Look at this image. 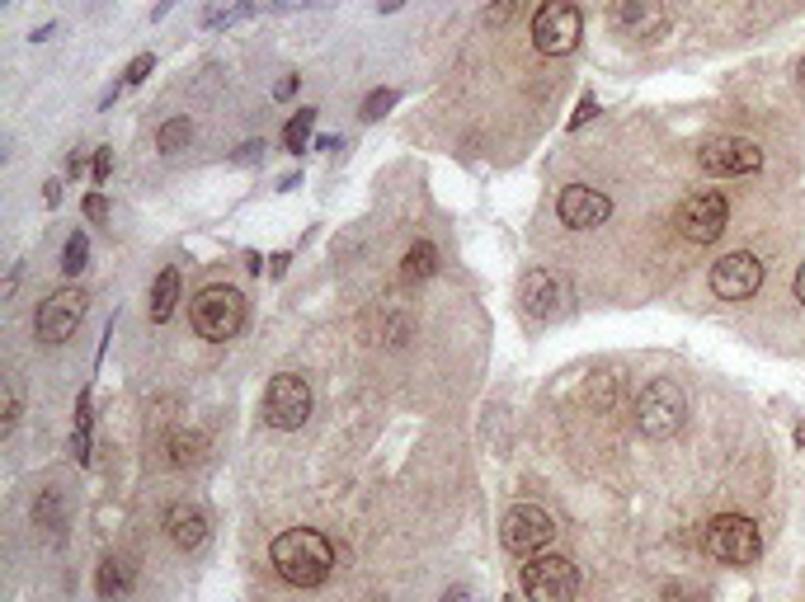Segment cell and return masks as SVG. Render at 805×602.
Returning <instances> with one entry per match:
<instances>
[{
  "instance_id": "1",
  "label": "cell",
  "mask_w": 805,
  "mask_h": 602,
  "mask_svg": "<svg viewBox=\"0 0 805 602\" xmlns=\"http://www.w3.org/2000/svg\"><path fill=\"white\" fill-rule=\"evenodd\" d=\"M269 560L292 589H321L330 579V570H335V546H330L316 527H292V533L273 537Z\"/></svg>"
},
{
  "instance_id": "2",
  "label": "cell",
  "mask_w": 805,
  "mask_h": 602,
  "mask_svg": "<svg viewBox=\"0 0 805 602\" xmlns=\"http://www.w3.org/2000/svg\"><path fill=\"white\" fill-rule=\"evenodd\" d=\"M684 419H688V396H684V386H678V381L655 377V381L641 386V396H636V429L645 438H674L678 429H684Z\"/></svg>"
},
{
  "instance_id": "3",
  "label": "cell",
  "mask_w": 805,
  "mask_h": 602,
  "mask_svg": "<svg viewBox=\"0 0 805 602\" xmlns=\"http://www.w3.org/2000/svg\"><path fill=\"white\" fill-rule=\"evenodd\" d=\"M702 546H707V556H716L721 565H754L759 551H763V537H759V523L754 518L721 513V518L707 523Z\"/></svg>"
},
{
  "instance_id": "4",
  "label": "cell",
  "mask_w": 805,
  "mask_h": 602,
  "mask_svg": "<svg viewBox=\"0 0 805 602\" xmlns=\"http://www.w3.org/2000/svg\"><path fill=\"white\" fill-rule=\"evenodd\" d=\"M194 330L203 334L207 344H226L236 340L240 325H245V297L236 288H203L194 297Z\"/></svg>"
},
{
  "instance_id": "5",
  "label": "cell",
  "mask_w": 805,
  "mask_h": 602,
  "mask_svg": "<svg viewBox=\"0 0 805 602\" xmlns=\"http://www.w3.org/2000/svg\"><path fill=\"white\" fill-rule=\"evenodd\" d=\"M580 33H584V14L575 0H547L533 14V47L541 57H566V52H575L580 47Z\"/></svg>"
},
{
  "instance_id": "6",
  "label": "cell",
  "mask_w": 805,
  "mask_h": 602,
  "mask_svg": "<svg viewBox=\"0 0 805 602\" xmlns=\"http://www.w3.org/2000/svg\"><path fill=\"white\" fill-rule=\"evenodd\" d=\"M726 222H730V203H726L721 189L693 193V198L678 203V217H674L678 236H684L688 245H716L726 236Z\"/></svg>"
},
{
  "instance_id": "7",
  "label": "cell",
  "mask_w": 805,
  "mask_h": 602,
  "mask_svg": "<svg viewBox=\"0 0 805 602\" xmlns=\"http://www.w3.org/2000/svg\"><path fill=\"white\" fill-rule=\"evenodd\" d=\"M500 537H504V551L509 556L533 560L537 551H547L556 541V518L541 504H514L500 523Z\"/></svg>"
},
{
  "instance_id": "8",
  "label": "cell",
  "mask_w": 805,
  "mask_h": 602,
  "mask_svg": "<svg viewBox=\"0 0 805 602\" xmlns=\"http://www.w3.org/2000/svg\"><path fill=\"white\" fill-rule=\"evenodd\" d=\"M518 583L528 593V602H575V593H580V570L566 556H533L523 565Z\"/></svg>"
},
{
  "instance_id": "9",
  "label": "cell",
  "mask_w": 805,
  "mask_h": 602,
  "mask_svg": "<svg viewBox=\"0 0 805 602\" xmlns=\"http://www.w3.org/2000/svg\"><path fill=\"white\" fill-rule=\"evenodd\" d=\"M311 419V386L307 377H297V372H278V377L265 386V423L269 429H302Z\"/></svg>"
},
{
  "instance_id": "10",
  "label": "cell",
  "mask_w": 805,
  "mask_h": 602,
  "mask_svg": "<svg viewBox=\"0 0 805 602\" xmlns=\"http://www.w3.org/2000/svg\"><path fill=\"white\" fill-rule=\"evenodd\" d=\"M697 165L716 174V180H744V174H754L763 165V147L749 137H716L697 151Z\"/></svg>"
},
{
  "instance_id": "11",
  "label": "cell",
  "mask_w": 805,
  "mask_h": 602,
  "mask_svg": "<svg viewBox=\"0 0 805 602\" xmlns=\"http://www.w3.org/2000/svg\"><path fill=\"white\" fill-rule=\"evenodd\" d=\"M85 292L80 288H62V292H52L47 301H43V311H39V321H33V334H39L43 344H66L76 334V325L85 321Z\"/></svg>"
},
{
  "instance_id": "12",
  "label": "cell",
  "mask_w": 805,
  "mask_h": 602,
  "mask_svg": "<svg viewBox=\"0 0 805 602\" xmlns=\"http://www.w3.org/2000/svg\"><path fill=\"white\" fill-rule=\"evenodd\" d=\"M763 288V259L749 250H734L711 269V292L721 301H749Z\"/></svg>"
},
{
  "instance_id": "13",
  "label": "cell",
  "mask_w": 805,
  "mask_h": 602,
  "mask_svg": "<svg viewBox=\"0 0 805 602\" xmlns=\"http://www.w3.org/2000/svg\"><path fill=\"white\" fill-rule=\"evenodd\" d=\"M556 217L570 232H593V226H603L612 217V198L589 184H566L561 198H556Z\"/></svg>"
},
{
  "instance_id": "14",
  "label": "cell",
  "mask_w": 805,
  "mask_h": 602,
  "mask_svg": "<svg viewBox=\"0 0 805 602\" xmlns=\"http://www.w3.org/2000/svg\"><path fill=\"white\" fill-rule=\"evenodd\" d=\"M612 24L622 39L655 43L669 29V14H664V0H612Z\"/></svg>"
},
{
  "instance_id": "15",
  "label": "cell",
  "mask_w": 805,
  "mask_h": 602,
  "mask_svg": "<svg viewBox=\"0 0 805 602\" xmlns=\"http://www.w3.org/2000/svg\"><path fill=\"white\" fill-rule=\"evenodd\" d=\"M518 307H523V321L547 325L551 315L561 311V282H556L547 269H528L518 282Z\"/></svg>"
},
{
  "instance_id": "16",
  "label": "cell",
  "mask_w": 805,
  "mask_h": 602,
  "mask_svg": "<svg viewBox=\"0 0 805 602\" xmlns=\"http://www.w3.org/2000/svg\"><path fill=\"white\" fill-rule=\"evenodd\" d=\"M165 533H170V541L180 546V551H198V546L207 541V513L198 504H189V499L170 504L165 508Z\"/></svg>"
},
{
  "instance_id": "17",
  "label": "cell",
  "mask_w": 805,
  "mask_h": 602,
  "mask_svg": "<svg viewBox=\"0 0 805 602\" xmlns=\"http://www.w3.org/2000/svg\"><path fill=\"white\" fill-rule=\"evenodd\" d=\"M174 301H180V269H161V273H155L151 301H147V311H151L155 325H165L174 315Z\"/></svg>"
},
{
  "instance_id": "18",
  "label": "cell",
  "mask_w": 805,
  "mask_h": 602,
  "mask_svg": "<svg viewBox=\"0 0 805 602\" xmlns=\"http://www.w3.org/2000/svg\"><path fill=\"white\" fill-rule=\"evenodd\" d=\"M95 583H99V598L104 602H122V593L132 589V565H122V560L109 556V560L99 565V579Z\"/></svg>"
},
{
  "instance_id": "19",
  "label": "cell",
  "mask_w": 805,
  "mask_h": 602,
  "mask_svg": "<svg viewBox=\"0 0 805 602\" xmlns=\"http://www.w3.org/2000/svg\"><path fill=\"white\" fill-rule=\"evenodd\" d=\"M265 10V0H236V6H213L203 10V29H232V24H245Z\"/></svg>"
},
{
  "instance_id": "20",
  "label": "cell",
  "mask_w": 805,
  "mask_h": 602,
  "mask_svg": "<svg viewBox=\"0 0 805 602\" xmlns=\"http://www.w3.org/2000/svg\"><path fill=\"white\" fill-rule=\"evenodd\" d=\"M90 419H95V415H90V386H85V391H80V405H76V429H72V456H76L80 466L90 462Z\"/></svg>"
},
{
  "instance_id": "21",
  "label": "cell",
  "mask_w": 805,
  "mask_h": 602,
  "mask_svg": "<svg viewBox=\"0 0 805 602\" xmlns=\"http://www.w3.org/2000/svg\"><path fill=\"white\" fill-rule=\"evenodd\" d=\"M316 118H321V109H297V114L288 118V128H283V147H288L292 155H302V151H307L311 128H316Z\"/></svg>"
},
{
  "instance_id": "22",
  "label": "cell",
  "mask_w": 805,
  "mask_h": 602,
  "mask_svg": "<svg viewBox=\"0 0 805 602\" xmlns=\"http://www.w3.org/2000/svg\"><path fill=\"white\" fill-rule=\"evenodd\" d=\"M189 141H194V122H189V118H170V122H161V132H155V147H161V155L184 151Z\"/></svg>"
},
{
  "instance_id": "23",
  "label": "cell",
  "mask_w": 805,
  "mask_h": 602,
  "mask_svg": "<svg viewBox=\"0 0 805 602\" xmlns=\"http://www.w3.org/2000/svg\"><path fill=\"white\" fill-rule=\"evenodd\" d=\"M85 264H90V236L72 232V236H66V245H62V273L76 278V273H85Z\"/></svg>"
},
{
  "instance_id": "24",
  "label": "cell",
  "mask_w": 805,
  "mask_h": 602,
  "mask_svg": "<svg viewBox=\"0 0 805 602\" xmlns=\"http://www.w3.org/2000/svg\"><path fill=\"white\" fill-rule=\"evenodd\" d=\"M433 269H439V250L429 240H415L406 250V278H433Z\"/></svg>"
},
{
  "instance_id": "25",
  "label": "cell",
  "mask_w": 805,
  "mask_h": 602,
  "mask_svg": "<svg viewBox=\"0 0 805 602\" xmlns=\"http://www.w3.org/2000/svg\"><path fill=\"white\" fill-rule=\"evenodd\" d=\"M203 433H174L170 438V462L174 466H194V462H203Z\"/></svg>"
},
{
  "instance_id": "26",
  "label": "cell",
  "mask_w": 805,
  "mask_h": 602,
  "mask_svg": "<svg viewBox=\"0 0 805 602\" xmlns=\"http://www.w3.org/2000/svg\"><path fill=\"white\" fill-rule=\"evenodd\" d=\"M518 14H523V0H490L481 20H485V29H504V24H514Z\"/></svg>"
},
{
  "instance_id": "27",
  "label": "cell",
  "mask_w": 805,
  "mask_h": 602,
  "mask_svg": "<svg viewBox=\"0 0 805 602\" xmlns=\"http://www.w3.org/2000/svg\"><path fill=\"white\" fill-rule=\"evenodd\" d=\"M396 99H400L396 90H373V95H367V99H363V109H358V118H363V122H377V118H387V114L396 109Z\"/></svg>"
},
{
  "instance_id": "28",
  "label": "cell",
  "mask_w": 805,
  "mask_h": 602,
  "mask_svg": "<svg viewBox=\"0 0 805 602\" xmlns=\"http://www.w3.org/2000/svg\"><path fill=\"white\" fill-rule=\"evenodd\" d=\"M33 523H39V527H52V533L62 527V499H57V490H47L43 504H33Z\"/></svg>"
},
{
  "instance_id": "29",
  "label": "cell",
  "mask_w": 805,
  "mask_h": 602,
  "mask_svg": "<svg viewBox=\"0 0 805 602\" xmlns=\"http://www.w3.org/2000/svg\"><path fill=\"white\" fill-rule=\"evenodd\" d=\"M151 71H155V57H151V52H142V57H132L128 71H122V85H142Z\"/></svg>"
},
{
  "instance_id": "30",
  "label": "cell",
  "mask_w": 805,
  "mask_h": 602,
  "mask_svg": "<svg viewBox=\"0 0 805 602\" xmlns=\"http://www.w3.org/2000/svg\"><path fill=\"white\" fill-rule=\"evenodd\" d=\"M335 0H265V10H278V14H292V10H330Z\"/></svg>"
},
{
  "instance_id": "31",
  "label": "cell",
  "mask_w": 805,
  "mask_h": 602,
  "mask_svg": "<svg viewBox=\"0 0 805 602\" xmlns=\"http://www.w3.org/2000/svg\"><path fill=\"white\" fill-rule=\"evenodd\" d=\"M265 151H269V141L255 137V141H245V147L232 155V165H259V161H265Z\"/></svg>"
},
{
  "instance_id": "32",
  "label": "cell",
  "mask_w": 805,
  "mask_h": 602,
  "mask_svg": "<svg viewBox=\"0 0 805 602\" xmlns=\"http://www.w3.org/2000/svg\"><path fill=\"white\" fill-rule=\"evenodd\" d=\"M593 114H599V99H593V95H584V99H580V109L570 114V132H580L584 122H593Z\"/></svg>"
},
{
  "instance_id": "33",
  "label": "cell",
  "mask_w": 805,
  "mask_h": 602,
  "mask_svg": "<svg viewBox=\"0 0 805 602\" xmlns=\"http://www.w3.org/2000/svg\"><path fill=\"white\" fill-rule=\"evenodd\" d=\"M109 174H114V147H99L95 151V184H109Z\"/></svg>"
},
{
  "instance_id": "34",
  "label": "cell",
  "mask_w": 805,
  "mask_h": 602,
  "mask_svg": "<svg viewBox=\"0 0 805 602\" xmlns=\"http://www.w3.org/2000/svg\"><path fill=\"white\" fill-rule=\"evenodd\" d=\"M85 217L104 222V217H109V198H104V193H90V198H85Z\"/></svg>"
},
{
  "instance_id": "35",
  "label": "cell",
  "mask_w": 805,
  "mask_h": 602,
  "mask_svg": "<svg viewBox=\"0 0 805 602\" xmlns=\"http://www.w3.org/2000/svg\"><path fill=\"white\" fill-rule=\"evenodd\" d=\"M297 85H302V76H283V80L273 85V99H292V95H297Z\"/></svg>"
},
{
  "instance_id": "36",
  "label": "cell",
  "mask_w": 805,
  "mask_h": 602,
  "mask_svg": "<svg viewBox=\"0 0 805 602\" xmlns=\"http://www.w3.org/2000/svg\"><path fill=\"white\" fill-rule=\"evenodd\" d=\"M664 602H702V593H693V589H664Z\"/></svg>"
},
{
  "instance_id": "37",
  "label": "cell",
  "mask_w": 805,
  "mask_h": 602,
  "mask_svg": "<svg viewBox=\"0 0 805 602\" xmlns=\"http://www.w3.org/2000/svg\"><path fill=\"white\" fill-rule=\"evenodd\" d=\"M52 33H57V24H52V20H47V24H39V29H33V33H29V43H47V39H52Z\"/></svg>"
},
{
  "instance_id": "38",
  "label": "cell",
  "mask_w": 805,
  "mask_h": 602,
  "mask_svg": "<svg viewBox=\"0 0 805 602\" xmlns=\"http://www.w3.org/2000/svg\"><path fill=\"white\" fill-rule=\"evenodd\" d=\"M43 198H47V207H57V203H62V184L47 180V184H43Z\"/></svg>"
},
{
  "instance_id": "39",
  "label": "cell",
  "mask_w": 805,
  "mask_h": 602,
  "mask_svg": "<svg viewBox=\"0 0 805 602\" xmlns=\"http://www.w3.org/2000/svg\"><path fill=\"white\" fill-rule=\"evenodd\" d=\"M288 264H292L288 255H269V273H273V278H283V273H288Z\"/></svg>"
},
{
  "instance_id": "40",
  "label": "cell",
  "mask_w": 805,
  "mask_h": 602,
  "mask_svg": "<svg viewBox=\"0 0 805 602\" xmlns=\"http://www.w3.org/2000/svg\"><path fill=\"white\" fill-rule=\"evenodd\" d=\"M316 151H344V137H316Z\"/></svg>"
},
{
  "instance_id": "41",
  "label": "cell",
  "mask_w": 805,
  "mask_h": 602,
  "mask_svg": "<svg viewBox=\"0 0 805 602\" xmlns=\"http://www.w3.org/2000/svg\"><path fill=\"white\" fill-rule=\"evenodd\" d=\"M14 419H20V400H14V396H10V400H6V433L14 429Z\"/></svg>"
},
{
  "instance_id": "42",
  "label": "cell",
  "mask_w": 805,
  "mask_h": 602,
  "mask_svg": "<svg viewBox=\"0 0 805 602\" xmlns=\"http://www.w3.org/2000/svg\"><path fill=\"white\" fill-rule=\"evenodd\" d=\"M297 184H302V174H297V170H292V174H283V180H278V193H292Z\"/></svg>"
},
{
  "instance_id": "43",
  "label": "cell",
  "mask_w": 805,
  "mask_h": 602,
  "mask_svg": "<svg viewBox=\"0 0 805 602\" xmlns=\"http://www.w3.org/2000/svg\"><path fill=\"white\" fill-rule=\"evenodd\" d=\"M396 10H406V0H377V14H396Z\"/></svg>"
},
{
  "instance_id": "44",
  "label": "cell",
  "mask_w": 805,
  "mask_h": 602,
  "mask_svg": "<svg viewBox=\"0 0 805 602\" xmlns=\"http://www.w3.org/2000/svg\"><path fill=\"white\" fill-rule=\"evenodd\" d=\"M174 6H180V0H161V6H155V10H151V20H165V14H170Z\"/></svg>"
},
{
  "instance_id": "45",
  "label": "cell",
  "mask_w": 805,
  "mask_h": 602,
  "mask_svg": "<svg viewBox=\"0 0 805 602\" xmlns=\"http://www.w3.org/2000/svg\"><path fill=\"white\" fill-rule=\"evenodd\" d=\"M443 602H471V593H466V589H448Z\"/></svg>"
},
{
  "instance_id": "46",
  "label": "cell",
  "mask_w": 805,
  "mask_h": 602,
  "mask_svg": "<svg viewBox=\"0 0 805 602\" xmlns=\"http://www.w3.org/2000/svg\"><path fill=\"white\" fill-rule=\"evenodd\" d=\"M796 301L805 307V264H801V273H796Z\"/></svg>"
},
{
  "instance_id": "47",
  "label": "cell",
  "mask_w": 805,
  "mask_h": 602,
  "mask_svg": "<svg viewBox=\"0 0 805 602\" xmlns=\"http://www.w3.org/2000/svg\"><path fill=\"white\" fill-rule=\"evenodd\" d=\"M796 85H801V90H805V57L796 62Z\"/></svg>"
},
{
  "instance_id": "48",
  "label": "cell",
  "mask_w": 805,
  "mask_h": 602,
  "mask_svg": "<svg viewBox=\"0 0 805 602\" xmlns=\"http://www.w3.org/2000/svg\"><path fill=\"white\" fill-rule=\"evenodd\" d=\"M796 442H801V448H805V423H801V429H796Z\"/></svg>"
},
{
  "instance_id": "49",
  "label": "cell",
  "mask_w": 805,
  "mask_h": 602,
  "mask_svg": "<svg viewBox=\"0 0 805 602\" xmlns=\"http://www.w3.org/2000/svg\"><path fill=\"white\" fill-rule=\"evenodd\" d=\"M504 602H514V598H504Z\"/></svg>"
}]
</instances>
